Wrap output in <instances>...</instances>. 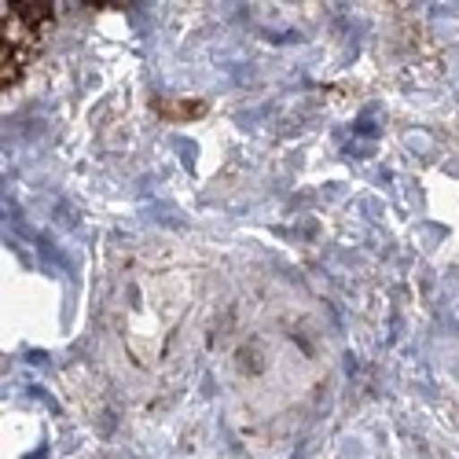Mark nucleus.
I'll use <instances>...</instances> for the list:
<instances>
[{"mask_svg": "<svg viewBox=\"0 0 459 459\" xmlns=\"http://www.w3.org/2000/svg\"><path fill=\"white\" fill-rule=\"evenodd\" d=\"M56 22V4H45V0H4V74H0V89H15L19 78L30 70L33 56L41 52L45 37Z\"/></svg>", "mask_w": 459, "mask_h": 459, "instance_id": "nucleus-1", "label": "nucleus"}, {"mask_svg": "<svg viewBox=\"0 0 459 459\" xmlns=\"http://www.w3.org/2000/svg\"><path fill=\"white\" fill-rule=\"evenodd\" d=\"M155 110L162 114V118H199V114H206V103H187V100H159Z\"/></svg>", "mask_w": 459, "mask_h": 459, "instance_id": "nucleus-2", "label": "nucleus"}]
</instances>
